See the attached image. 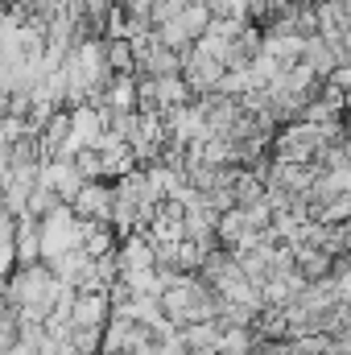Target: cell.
<instances>
[{"label": "cell", "instance_id": "1", "mask_svg": "<svg viewBox=\"0 0 351 355\" xmlns=\"http://www.w3.org/2000/svg\"><path fill=\"white\" fill-rule=\"evenodd\" d=\"M112 207H116V190H112L108 182H87L83 194L75 198V211H79L83 219H103Z\"/></svg>", "mask_w": 351, "mask_h": 355}]
</instances>
